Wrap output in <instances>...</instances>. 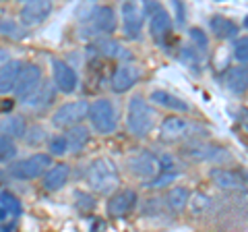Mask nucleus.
<instances>
[{
	"instance_id": "nucleus-1",
	"label": "nucleus",
	"mask_w": 248,
	"mask_h": 232,
	"mask_svg": "<svg viewBox=\"0 0 248 232\" xmlns=\"http://www.w3.org/2000/svg\"><path fill=\"white\" fill-rule=\"evenodd\" d=\"M85 181H87L89 189L97 195H112L120 184L118 166L110 158H97L89 164Z\"/></svg>"
},
{
	"instance_id": "nucleus-2",
	"label": "nucleus",
	"mask_w": 248,
	"mask_h": 232,
	"mask_svg": "<svg viewBox=\"0 0 248 232\" xmlns=\"http://www.w3.org/2000/svg\"><path fill=\"white\" fill-rule=\"evenodd\" d=\"M126 127L130 131V135H135L139 139H145L147 135H151V131L155 129V112L145 98L141 96L130 98L128 110H126Z\"/></svg>"
},
{
	"instance_id": "nucleus-3",
	"label": "nucleus",
	"mask_w": 248,
	"mask_h": 232,
	"mask_svg": "<svg viewBox=\"0 0 248 232\" xmlns=\"http://www.w3.org/2000/svg\"><path fill=\"white\" fill-rule=\"evenodd\" d=\"M87 118L93 131L99 135H110L118 127V114H116V108L108 98H97L95 102L89 104Z\"/></svg>"
},
{
	"instance_id": "nucleus-4",
	"label": "nucleus",
	"mask_w": 248,
	"mask_h": 232,
	"mask_svg": "<svg viewBox=\"0 0 248 232\" xmlns=\"http://www.w3.org/2000/svg\"><path fill=\"white\" fill-rule=\"evenodd\" d=\"M203 133V129L197 127L195 122L182 116H168L159 127V141L164 143H180V141H192L197 135Z\"/></svg>"
},
{
	"instance_id": "nucleus-5",
	"label": "nucleus",
	"mask_w": 248,
	"mask_h": 232,
	"mask_svg": "<svg viewBox=\"0 0 248 232\" xmlns=\"http://www.w3.org/2000/svg\"><path fill=\"white\" fill-rule=\"evenodd\" d=\"M50 164H52L50 153H31L29 158H23L19 162L9 164L6 174L17 181H33V179H40Z\"/></svg>"
},
{
	"instance_id": "nucleus-6",
	"label": "nucleus",
	"mask_w": 248,
	"mask_h": 232,
	"mask_svg": "<svg viewBox=\"0 0 248 232\" xmlns=\"http://www.w3.org/2000/svg\"><path fill=\"white\" fill-rule=\"evenodd\" d=\"M116 25H118V21H116V13L112 6H95L87 17V21H85L83 32L85 35H91V37L108 35L116 32Z\"/></svg>"
},
{
	"instance_id": "nucleus-7",
	"label": "nucleus",
	"mask_w": 248,
	"mask_h": 232,
	"mask_svg": "<svg viewBox=\"0 0 248 232\" xmlns=\"http://www.w3.org/2000/svg\"><path fill=\"white\" fill-rule=\"evenodd\" d=\"M143 13L149 15V27H151V35L155 37V42L164 44L170 33H172V17L168 15V11L161 6L159 2L153 0H145L143 4Z\"/></svg>"
},
{
	"instance_id": "nucleus-8",
	"label": "nucleus",
	"mask_w": 248,
	"mask_h": 232,
	"mask_svg": "<svg viewBox=\"0 0 248 232\" xmlns=\"http://www.w3.org/2000/svg\"><path fill=\"white\" fill-rule=\"evenodd\" d=\"M89 104L85 99H75V102H66L58 106V110L52 114V125L56 129H68L83 122L87 118Z\"/></svg>"
},
{
	"instance_id": "nucleus-9",
	"label": "nucleus",
	"mask_w": 248,
	"mask_h": 232,
	"mask_svg": "<svg viewBox=\"0 0 248 232\" xmlns=\"http://www.w3.org/2000/svg\"><path fill=\"white\" fill-rule=\"evenodd\" d=\"M120 13H122L124 35L133 42L139 40V37H141V32H143V17H145L141 4H139L137 0H124Z\"/></svg>"
},
{
	"instance_id": "nucleus-10",
	"label": "nucleus",
	"mask_w": 248,
	"mask_h": 232,
	"mask_svg": "<svg viewBox=\"0 0 248 232\" xmlns=\"http://www.w3.org/2000/svg\"><path fill=\"white\" fill-rule=\"evenodd\" d=\"M52 0H27L19 11V21L23 27H37L52 15Z\"/></svg>"
},
{
	"instance_id": "nucleus-11",
	"label": "nucleus",
	"mask_w": 248,
	"mask_h": 232,
	"mask_svg": "<svg viewBox=\"0 0 248 232\" xmlns=\"http://www.w3.org/2000/svg\"><path fill=\"white\" fill-rule=\"evenodd\" d=\"M106 203V212L110 218H124V215H128L130 212L137 207V193L133 189H124V191H114L112 195H108Z\"/></svg>"
},
{
	"instance_id": "nucleus-12",
	"label": "nucleus",
	"mask_w": 248,
	"mask_h": 232,
	"mask_svg": "<svg viewBox=\"0 0 248 232\" xmlns=\"http://www.w3.org/2000/svg\"><path fill=\"white\" fill-rule=\"evenodd\" d=\"M128 168H130V172H133L137 179L151 181L153 176L159 172V160H157V156H153L151 151L141 149V151H137L135 156H130Z\"/></svg>"
},
{
	"instance_id": "nucleus-13",
	"label": "nucleus",
	"mask_w": 248,
	"mask_h": 232,
	"mask_svg": "<svg viewBox=\"0 0 248 232\" xmlns=\"http://www.w3.org/2000/svg\"><path fill=\"white\" fill-rule=\"evenodd\" d=\"M52 81L62 94H73L79 87V75L64 60H52Z\"/></svg>"
},
{
	"instance_id": "nucleus-14",
	"label": "nucleus",
	"mask_w": 248,
	"mask_h": 232,
	"mask_svg": "<svg viewBox=\"0 0 248 232\" xmlns=\"http://www.w3.org/2000/svg\"><path fill=\"white\" fill-rule=\"evenodd\" d=\"M42 79H44V75H42V68L37 65H23L21 71H19V77H17V83H15L13 94L23 102V99L40 85Z\"/></svg>"
},
{
	"instance_id": "nucleus-15",
	"label": "nucleus",
	"mask_w": 248,
	"mask_h": 232,
	"mask_svg": "<svg viewBox=\"0 0 248 232\" xmlns=\"http://www.w3.org/2000/svg\"><path fill=\"white\" fill-rule=\"evenodd\" d=\"M139 79H141V71L135 65L124 63L114 71L110 79V87L114 94H126V91H130L139 83Z\"/></svg>"
},
{
	"instance_id": "nucleus-16",
	"label": "nucleus",
	"mask_w": 248,
	"mask_h": 232,
	"mask_svg": "<svg viewBox=\"0 0 248 232\" xmlns=\"http://www.w3.org/2000/svg\"><path fill=\"white\" fill-rule=\"evenodd\" d=\"M68 176H71V168L66 164H50L42 174V187L50 193H56L68 182Z\"/></svg>"
},
{
	"instance_id": "nucleus-17",
	"label": "nucleus",
	"mask_w": 248,
	"mask_h": 232,
	"mask_svg": "<svg viewBox=\"0 0 248 232\" xmlns=\"http://www.w3.org/2000/svg\"><path fill=\"white\" fill-rule=\"evenodd\" d=\"M54 96H56V85L54 81H46L42 79L40 85L31 91V94L23 99V104L29 106V108H35V110H40V108H46L48 104L54 102Z\"/></svg>"
},
{
	"instance_id": "nucleus-18",
	"label": "nucleus",
	"mask_w": 248,
	"mask_h": 232,
	"mask_svg": "<svg viewBox=\"0 0 248 232\" xmlns=\"http://www.w3.org/2000/svg\"><path fill=\"white\" fill-rule=\"evenodd\" d=\"M211 181L217 184L219 189H226V191H236V189H242L244 179L242 174L236 172V170H230V168H213L211 172Z\"/></svg>"
},
{
	"instance_id": "nucleus-19",
	"label": "nucleus",
	"mask_w": 248,
	"mask_h": 232,
	"mask_svg": "<svg viewBox=\"0 0 248 232\" xmlns=\"http://www.w3.org/2000/svg\"><path fill=\"white\" fill-rule=\"evenodd\" d=\"M21 66H23L21 60H13V58H9L4 65H0V96L13 94Z\"/></svg>"
},
{
	"instance_id": "nucleus-20",
	"label": "nucleus",
	"mask_w": 248,
	"mask_h": 232,
	"mask_svg": "<svg viewBox=\"0 0 248 232\" xmlns=\"http://www.w3.org/2000/svg\"><path fill=\"white\" fill-rule=\"evenodd\" d=\"M64 137H66V149H68V153H79V151L85 149V145L89 143L91 131L79 122V125H75V127H68V133Z\"/></svg>"
},
{
	"instance_id": "nucleus-21",
	"label": "nucleus",
	"mask_w": 248,
	"mask_h": 232,
	"mask_svg": "<svg viewBox=\"0 0 248 232\" xmlns=\"http://www.w3.org/2000/svg\"><path fill=\"white\" fill-rule=\"evenodd\" d=\"M151 102L161 106V108H168V110H172V112H188L190 110V106L186 104L182 98L170 94V91H166V89L151 91Z\"/></svg>"
},
{
	"instance_id": "nucleus-22",
	"label": "nucleus",
	"mask_w": 248,
	"mask_h": 232,
	"mask_svg": "<svg viewBox=\"0 0 248 232\" xmlns=\"http://www.w3.org/2000/svg\"><path fill=\"white\" fill-rule=\"evenodd\" d=\"M27 131V122L21 114H9L0 120V133L11 137V139H21Z\"/></svg>"
},
{
	"instance_id": "nucleus-23",
	"label": "nucleus",
	"mask_w": 248,
	"mask_h": 232,
	"mask_svg": "<svg viewBox=\"0 0 248 232\" xmlns=\"http://www.w3.org/2000/svg\"><path fill=\"white\" fill-rule=\"evenodd\" d=\"M182 153L190 160H217L221 156H226V151H221V148L215 145H203V143H192L188 148H184Z\"/></svg>"
},
{
	"instance_id": "nucleus-24",
	"label": "nucleus",
	"mask_w": 248,
	"mask_h": 232,
	"mask_svg": "<svg viewBox=\"0 0 248 232\" xmlns=\"http://www.w3.org/2000/svg\"><path fill=\"white\" fill-rule=\"evenodd\" d=\"M209 27H211V32L219 37V40H232V37L238 35V25L232 19L223 17V15H215V17H211Z\"/></svg>"
},
{
	"instance_id": "nucleus-25",
	"label": "nucleus",
	"mask_w": 248,
	"mask_h": 232,
	"mask_svg": "<svg viewBox=\"0 0 248 232\" xmlns=\"http://www.w3.org/2000/svg\"><path fill=\"white\" fill-rule=\"evenodd\" d=\"M188 199H190V191L186 189V187H174V189H170L166 193V197H164L168 210L174 212V214L184 212L186 207H188Z\"/></svg>"
},
{
	"instance_id": "nucleus-26",
	"label": "nucleus",
	"mask_w": 248,
	"mask_h": 232,
	"mask_svg": "<svg viewBox=\"0 0 248 232\" xmlns=\"http://www.w3.org/2000/svg\"><path fill=\"white\" fill-rule=\"evenodd\" d=\"M95 48H97L99 54H104L106 58H118V60L130 58V52L126 48H122L120 42L110 40V37H102V40H97L95 42Z\"/></svg>"
},
{
	"instance_id": "nucleus-27",
	"label": "nucleus",
	"mask_w": 248,
	"mask_h": 232,
	"mask_svg": "<svg viewBox=\"0 0 248 232\" xmlns=\"http://www.w3.org/2000/svg\"><path fill=\"white\" fill-rule=\"evenodd\" d=\"M226 85L234 94H244L248 89V66H234L226 75Z\"/></svg>"
},
{
	"instance_id": "nucleus-28",
	"label": "nucleus",
	"mask_w": 248,
	"mask_h": 232,
	"mask_svg": "<svg viewBox=\"0 0 248 232\" xmlns=\"http://www.w3.org/2000/svg\"><path fill=\"white\" fill-rule=\"evenodd\" d=\"M25 29L27 27H23L21 21H15V19H9V17L0 19V35L2 37H9V40H23L25 33H27Z\"/></svg>"
},
{
	"instance_id": "nucleus-29",
	"label": "nucleus",
	"mask_w": 248,
	"mask_h": 232,
	"mask_svg": "<svg viewBox=\"0 0 248 232\" xmlns=\"http://www.w3.org/2000/svg\"><path fill=\"white\" fill-rule=\"evenodd\" d=\"M17 143H15V139L6 137L0 133V164H6V162H13L15 156H17Z\"/></svg>"
},
{
	"instance_id": "nucleus-30",
	"label": "nucleus",
	"mask_w": 248,
	"mask_h": 232,
	"mask_svg": "<svg viewBox=\"0 0 248 232\" xmlns=\"http://www.w3.org/2000/svg\"><path fill=\"white\" fill-rule=\"evenodd\" d=\"M0 207L15 215H21V212H23V203L19 201V197H15L9 191H0Z\"/></svg>"
},
{
	"instance_id": "nucleus-31",
	"label": "nucleus",
	"mask_w": 248,
	"mask_h": 232,
	"mask_svg": "<svg viewBox=\"0 0 248 232\" xmlns=\"http://www.w3.org/2000/svg\"><path fill=\"white\" fill-rule=\"evenodd\" d=\"M188 205L195 215H203V214H207L209 207H211V197L205 195V193H197V195H190Z\"/></svg>"
},
{
	"instance_id": "nucleus-32",
	"label": "nucleus",
	"mask_w": 248,
	"mask_h": 232,
	"mask_svg": "<svg viewBox=\"0 0 248 232\" xmlns=\"http://www.w3.org/2000/svg\"><path fill=\"white\" fill-rule=\"evenodd\" d=\"M178 176V170H159L157 174L153 176V179L147 182L151 189H164L168 184H172V181Z\"/></svg>"
},
{
	"instance_id": "nucleus-33",
	"label": "nucleus",
	"mask_w": 248,
	"mask_h": 232,
	"mask_svg": "<svg viewBox=\"0 0 248 232\" xmlns=\"http://www.w3.org/2000/svg\"><path fill=\"white\" fill-rule=\"evenodd\" d=\"M188 37H190V42L195 44V48H197V50L207 52V48H209V40H207V33L203 32V29L190 27V29H188Z\"/></svg>"
},
{
	"instance_id": "nucleus-34",
	"label": "nucleus",
	"mask_w": 248,
	"mask_h": 232,
	"mask_svg": "<svg viewBox=\"0 0 248 232\" xmlns=\"http://www.w3.org/2000/svg\"><path fill=\"white\" fill-rule=\"evenodd\" d=\"M48 148H50V156H64V153H68L66 149V137L64 135H56L52 137L48 141Z\"/></svg>"
},
{
	"instance_id": "nucleus-35",
	"label": "nucleus",
	"mask_w": 248,
	"mask_h": 232,
	"mask_svg": "<svg viewBox=\"0 0 248 232\" xmlns=\"http://www.w3.org/2000/svg\"><path fill=\"white\" fill-rule=\"evenodd\" d=\"M234 58L238 63L248 65V37H240L234 44Z\"/></svg>"
},
{
	"instance_id": "nucleus-36",
	"label": "nucleus",
	"mask_w": 248,
	"mask_h": 232,
	"mask_svg": "<svg viewBox=\"0 0 248 232\" xmlns=\"http://www.w3.org/2000/svg\"><path fill=\"white\" fill-rule=\"evenodd\" d=\"M17 218H19V215H15V214H11V212H6V210L0 207V230L15 228V226H17Z\"/></svg>"
},
{
	"instance_id": "nucleus-37",
	"label": "nucleus",
	"mask_w": 248,
	"mask_h": 232,
	"mask_svg": "<svg viewBox=\"0 0 248 232\" xmlns=\"http://www.w3.org/2000/svg\"><path fill=\"white\" fill-rule=\"evenodd\" d=\"M77 197H79L77 199V203H79L81 212H93V207H95V199L89 197V195H83V193H79Z\"/></svg>"
},
{
	"instance_id": "nucleus-38",
	"label": "nucleus",
	"mask_w": 248,
	"mask_h": 232,
	"mask_svg": "<svg viewBox=\"0 0 248 232\" xmlns=\"http://www.w3.org/2000/svg\"><path fill=\"white\" fill-rule=\"evenodd\" d=\"M31 133H33V137H31V135H23V137H25V141L31 143V145H37V143H42L46 139L44 129H40V127H33V129H31Z\"/></svg>"
},
{
	"instance_id": "nucleus-39",
	"label": "nucleus",
	"mask_w": 248,
	"mask_h": 232,
	"mask_svg": "<svg viewBox=\"0 0 248 232\" xmlns=\"http://www.w3.org/2000/svg\"><path fill=\"white\" fill-rule=\"evenodd\" d=\"M157 160H159V170H178L176 162H174V158L170 156V153H161Z\"/></svg>"
},
{
	"instance_id": "nucleus-40",
	"label": "nucleus",
	"mask_w": 248,
	"mask_h": 232,
	"mask_svg": "<svg viewBox=\"0 0 248 232\" xmlns=\"http://www.w3.org/2000/svg\"><path fill=\"white\" fill-rule=\"evenodd\" d=\"M11 58V54L9 52H6L4 48H0V65H4L6 63V60H9Z\"/></svg>"
},
{
	"instance_id": "nucleus-41",
	"label": "nucleus",
	"mask_w": 248,
	"mask_h": 232,
	"mask_svg": "<svg viewBox=\"0 0 248 232\" xmlns=\"http://www.w3.org/2000/svg\"><path fill=\"white\" fill-rule=\"evenodd\" d=\"M4 179H6V172H4V170H0V184L4 182Z\"/></svg>"
},
{
	"instance_id": "nucleus-42",
	"label": "nucleus",
	"mask_w": 248,
	"mask_h": 232,
	"mask_svg": "<svg viewBox=\"0 0 248 232\" xmlns=\"http://www.w3.org/2000/svg\"><path fill=\"white\" fill-rule=\"evenodd\" d=\"M244 25H246V27H248V17H246V19H244Z\"/></svg>"
},
{
	"instance_id": "nucleus-43",
	"label": "nucleus",
	"mask_w": 248,
	"mask_h": 232,
	"mask_svg": "<svg viewBox=\"0 0 248 232\" xmlns=\"http://www.w3.org/2000/svg\"><path fill=\"white\" fill-rule=\"evenodd\" d=\"M19 2H27V0H19Z\"/></svg>"
}]
</instances>
